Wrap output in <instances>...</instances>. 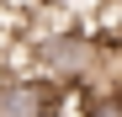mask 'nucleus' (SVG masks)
<instances>
[{"mask_svg": "<svg viewBox=\"0 0 122 117\" xmlns=\"http://www.w3.org/2000/svg\"><path fill=\"white\" fill-rule=\"evenodd\" d=\"M80 117H122V85L85 90V112H80Z\"/></svg>", "mask_w": 122, "mask_h": 117, "instance_id": "nucleus-1", "label": "nucleus"}, {"mask_svg": "<svg viewBox=\"0 0 122 117\" xmlns=\"http://www.w3.org/2000/svg\"><path fill=\"white\" fill-rule=\"evenodd\" d=\"M48 5H58V11H69V16H96L106 0H48Z\"/></svg>", "mask_w": 122, "mask_h": 117, "instance_id": "nucleus-2", "label": "nucleus"}]
</instances>
